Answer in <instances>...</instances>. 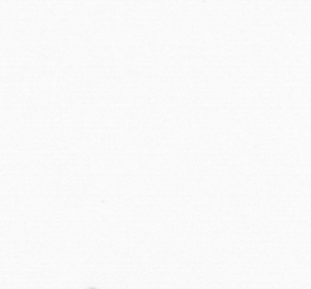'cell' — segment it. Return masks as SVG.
Segmentation results:
<instances>
[{
  "label": "cell",
  "instance_id": "6da1fadb",
  "mask_svg": "<svg viewBox=\"0 0 311 289\" xmlns=\"http://www.w3.org/2000/svg\"><path fill=\"white\" fill-rule=\"evenodd\" d=\"M90 289H94V288H90Z\"/></svg>",
  "mask_w": 311,
  "mask_h": 289
}]
</instances>
